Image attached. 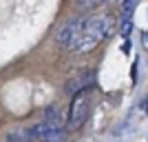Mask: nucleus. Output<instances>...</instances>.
<instances>
[{"label":"nucleus","mask_w":148,"mask_h":142,"mask_svg":"<svg viewBox=\"0 0 148 142\" xmlns=\"http://www.w3.org/2000/svg\"><path fill=\"white\" fill-rule=\"evenodd\" d=\"M104 2H108V0H77V7H80L82 11H91V9L104 5Z\"/></svg>","instance_id":"obj_5"},{"label":"nucleus","mask_w":148,"mask_h":142,"mask_svg":"<svg viewBox=\"0 0 148 142\" xmlns=\"http://www.w3.org/2000/svg\"><path fill=\"white\" fill-rule=\"evenodd\" d=\"M139 107H142V111L148 116V93H146V96L142 98V105H139Z\"/></svg>","instance_id":"obj_6"},{"label":"nucleus","mask_w":148,"mask_h":142,"mask_svg":"<svg viewBox=\"0 0 148 142\" xmlns=\"http://www.w3.org/2000/svg\"><path fill=\"white\" fill-rule=\"evenodd\" d=\"M82 20H84V18L73 16L71 20H66V22H64V25L58 29L56 42L60 44L62 49H71V42H73V38L77 36V31H80V27H82Z\"/></svg>","instance_id":"obj_4"},{"label":"nucleus","mask_w":148,"mask_h":142,"mask_svg":"<svg viewBox=\"0 0 148 142\" xmlns=\"http://www.w3.org/2000/svg\"><path fill=\"white\" fill-rule=\"evenodd\" d=\"M31 136L40 138V140H47V142H60V140H64L66 129H64V124H62L60 111H58L56 107L47 109L44 120H42V122H38L36 127L31 129Z\"/></svg>","instance_id":"obj_2"},{"label":"nucleus","mask_w":148,"mask_h":142,"mask_svg":"<svg viewBox=\"0 0 148 142\" xmlns=\"http://www.w3.org/2000/svg\"><path fill=\"white\" fill-rule=\"evenodd\" d=\"M91 105H93L91 87H84V89L73 93V100L69 107V129H82L84 127L88 113H91Z\"/></svg>","instance_id":"obj_3"},{"label":"nucleus","mask_w":148,"mask_h":142,"mask_svg":"<svg viewBox=\"0 0 148 142\" xmlns=\"http://www.w3.org/2000/svg\"><path fill=\"white\" fill-rule=\"evenodd\" d=\"M113 31V16L108 13H93L88 18L82 20V27L77 31V36L71 42L73 53H91L93 49H97Z\"/></svg>","instance_id":"obj_1"},{"label":"nucleus","mask_w":148,"mask_h":142,"mask_svg":"<svg viewBox=\"0 0 148 142\" xmlns=\"http://www.w3.org/2000/svg\"><path fill=\"white\" fill-rule=\"evenodd\" d=\"M142 42H144V47H148V33H144V38H142Z\"/></svg>","instance_id":"obj_7"}]
</instances>
